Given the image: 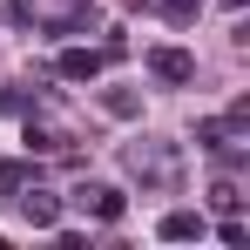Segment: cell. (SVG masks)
Listing matches in <instances>:
<instances>
[{
  "label": "cell",
  "mask_w": 250,
  "mask_h": 250,
  "mask_svg": "<svg viewBox=\"0 0 250 250\" xmlns=\"http://www.w3.org/2000/svg\"><path fill=\"white\" fill-rule=\"evenodd\" d=\"M223 7H230V14H244V7H250V0H223Z\"/></svg>",
  "instance_id": "obj_12"
},
{
  "label": "cell",
  "mask_w": 250,
  "mask_h": 250,
  "mask_svg": "<svg viewBox=\"0 0 250 250\" xmlns=\"http://www.w3.org/2000/svg\"><path fill=\"white\" fill-rule=\"evenodd\" d=\"M149 75H156V82H196V54H189V47H149Z\"/></svg>",
  "instance_id": "obj_3"
},
{
  "label": "cell",
  "mask_w": 250,
  "mask_h": 250,
  "mask_svg": "<svg viewBox=\"0 0 250 250\" xmlns=\"http://www.w3.org/2000/svg\"><path fill=\"white\" fill-rule=\"evenodd\" d=\"M102 108H108L115 122H135V115H142V95H135V88H102Z\"/></svg>",
  "instance_id": "obj_8"
},
{
  "label": "cell",
  "mask_w": 250,
  "mask_h": 250,
  "mask_svg": "<svg viewBox=\"0 0 250 250\" xmlns=\"http://www.w3.org/2000/svg\"><path fill=\"white\" fill-rule=\"evenodd\" d=\"M75 209H82V216H95V223H122L128 196L115 189V183H82V189H75Z\"/></svg>",
  "instance_id": "obj_2"
},
{
  "label": "cell",
  "mask_w": 250,
  "mask_h": 250,
  "mask_svg": "<svg viewBox=\"0 0 250 250\" xmlns=\"http://www.w3.org/2000/svg\"><path fill=\"white\" fill-rule=\"evenodd\" d=\"M54 75H61V82H95V75H102V47H61Z\"/></svg>",
  "instance_id": "obj_4"
},
{
  "label": "cell",
  "mask_w": 250,
  "mask_h": 250,
  "mask_svg": "<svg viewBox=\"0 0 250 250\" xmlns=\"http://www.w3.org/2000/svg\"><path fill=\"white\" fill-rule=\"evenodd\" d=\"M27 176H34L27 156H0V203H14V196L27 189Z\"/></svg>",
  "instance_id": "obj_7"
},
{
  "label": "cell",
  "mask_w": 250,
  "mask_h": 250,
  "mask_svg": "<svg viewBox=\"0 0 250 250\" xmlns=\"http://www.w3.org/2000/svg\"><path fill=\"white\" fill-rule=\"evenodd\" d=\"M14 203H21V216H27L34 230H54V223H61V196H47V189H21Z\"/></svg>",
  "instance_id": "obj_6"
},
{
  "label": "cell",
  "mask_w": 250,
  "mask_h": 250,
  "mask_svg": "<svg viewBox=\"0 0 250 250\" xmlns=\"http://www.w3.org/2000/svg\"><path fill=\"white\" fill-rule=\"evenodd\" d=\"M216 237H223V244H230V250H244V244H250V223H244V216H237V209H230V216H223V230H216Z\"/></svg>",
  "instance_id": "obj_11"
},
{
  "label": "cell",
  "mask_w": 250,
  "mask_h": 250,
  "mask_svg": "<svg viewBox=\"0 0 250 250\" xmlns=\"http://www.w3.org/2000/svg\"><path fill=\"white\" fill-rule=\"evenodd\" d=\"M237 203H244V189H237L230 176H216V183H209V209H223V216H230Z\"/></svg>",
  "instance_id": "obj_10"
},
{
  "label": "cell",
  "mask_w": 250,
  "mask_h": 250,
  "mask_svg": "<svg viewBox=\"0 0 250 250\" xmlns=\"http://www.w3.org/2000/svg\"><path fill=\"white\" fill-rule=\"evenodd\" d=\"M156 230H163V244H203L209 223H203V209H169Z\"/></svg>",
  "instance_id": "obj_5"
},
{
  "label": "cell",
  "mask_w": 250,
  "mask_h": 250,
  "mask_svg": "<svg viewBox=\"0 0 250 250\" xmlns=\"http://www.w3.org/2000/svg\"><path fill=\"white\" fill-rule=\"evenodd\" d=\"M27 149H41V156H68V135H61V128H34V122H27Z\"/></svg>",
  "instance_id": "obj_9"
},
{
  "label": "cell",
  "mask_w": 250,
  "mask_h": 250,
  "mask_svg": "<svg viewBox=\"0 0 250 250\" xmlns=\"http://www.w3.org/2000/svg\"><path fill=\"white\" fill-rule=\"evenodd\" d=\"M128 169L142 176V189H176V183H183L176 142H128Z\"/></svg>",
  "instance_id": "obj_1"
}]
</instances>
